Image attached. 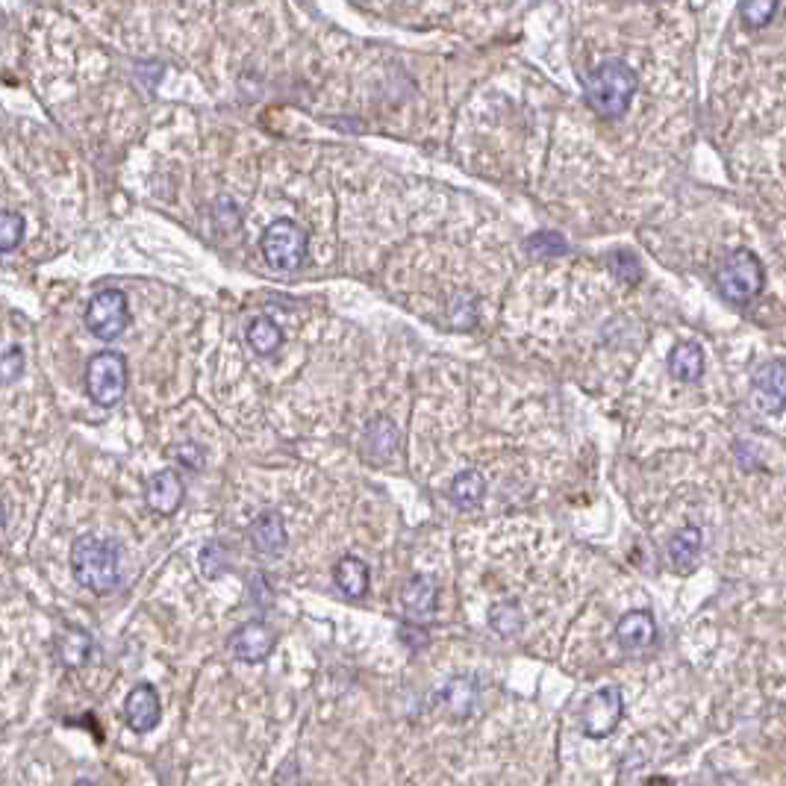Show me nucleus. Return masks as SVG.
Returning <instances> with one entry per match:
<instances>
[{"instance_id": "1", "label": "nucleus", "mask_w": 786, "mask_h": 786, "mask_svg": "<svg viewBox=\"0 0 786 786\" xmlns=\"http://www.w3.org/2000/svg\"><path fill=\"white\" fill-rule=\"evenodd\" d=\"M636 86H639V80H636V71L628 62L607 59L583 80V98L595 115L616 121L630 109Z\"/></svg>"}, {"instance_id": "2", "label": "nucleus", "mask_w": 786, "mask_h": 786, "mask_svg": "<svg viewBox=\"0 0 786 786\" xmlns=\"http://www.w3.org/2000/svg\"><path fill=\"white\" fill-rule=\"evenodd\" d=\"M71 569L83 589L106 595L118 583V545L98 533H83L71 545Z\"/></svg>"}, {"instance_id": "3", "label": "nucleus", "mask_w": 786, "mask_h": 786, "mask_svg": "<svg viewBox=\"0 0 786 786\" xmlns=\"http://www.w3.org/2000/svg\"><path fill=\"white\" fill-rule=\"evenodd\" d=\"M260 251L274 271H298L307 260V230L292 218H277L265 227Z\"/></svg>"}, {"instance_id": "4", "label": "nucleus", "mask_w": 786, "mask_h": 786, "mask_svg": "<svg viewBox=\"0 0 786 786\" xmlns=\"http://www.w3.org/2000/svg\"><path fill=\"white\" fill-rule=\"evenodd\" d=\"M716 283L725 301L748 304L763 289V265L751 251H734L719 265Z\"/></svg>"}, {"instance_id": "5", "label": "nucleus", "mask_w": 786, "mask_h": 786, "mask_svg": "<svg viewBox=\"0 0 786 786\" xmlns=\"http://www.w3.org/2000/svg\"><path fill=\"white\" fill-rule=\"evenodd\" d=\"M86 386L95 404L115 407L127 392V360L118 351H101L89 360Z\"/></svg>"}, {"instance_id": "6", "label": "nucleus", "mask_w": 786, "mask_h": 786, "mask_svg": "<svg viewBox=\"0 0 786 786\" xmlns=\"http://www.w3.org/2000/svg\"><path fill=\"white\" fill-rule=\"evenodd\" d=\"M625 713V698L622 689L616 686H604L598 692H592L583 707H580V728L589 739H604L616 731V725L622 722Z\"/></svg>"}, {"instance_id": "7", "label": "nucleus", "mask_w": 786, "mask_h": 786, "mask_svg": "<svg viewBox=\"0 0 786 786\" xmlns=\"http://www.w3.org/2000/svg\"><path fill=\"white\" fill-rule=\"evenodd\" d=\"M127 324H130V307H127V295L121 289H104L89 301L86 327L98 339H104V342L118 339L127 330Z\"/></svg>"}, {"instance_id": "8", "label": "nucleus", "mask_w": 786, "mask_h": 786, "mask_svg": "<svg viewBox=\"0 0 786 786\" xmlns=\"http://www.w3.org/2000/svg\"><path fill=\"white\" fill-rule=\"evenodd\" d=\"M754 404L763 413H781L786 407V363L772 360L754 374Z\"/></svg>"}, {"instance_id": "9", "label": "nucleus", "mask_w": 786, "mask_h": 786, "mask_svg": "<svg viewBox=\"0 0 786 786\" xmlns=\"http://www.w3.org/2000/svg\"><path fill=\"white\" fill-rule=\"evenodd\" d=\"M274 645H277L274 630L262 625V622H245L230 636V651L242 663H260L274 651Z\"/></svg>"}, {"instance_id": "10", "label": "nucleus", "mask_w": 786, "mask_h": 786, "mask_svg": "<svg viewBox=\"0 0 786 786\" xmlns=\"http://www.w3.org/2000/svg\"><path fill=\"white\" fill-rule=\"evenodd\" d=\"M159 716H162V704H159L157 689L151 683H139L127 695V704H124V719H127L130 731L151 734L159 725Z\"/></svg>"}, {"instance_id": "11", "label": "nucleus", "mask_w": 786, "mask_h": 786, "mask_svg": "<svg viewBox=\"0 0 786 786\" xmlns=\"http://www.w3.org/2000/svg\"><path fill=\"white\" fill-rule=\"evenodd\" d=\"M183 480L180 474L171 472V469H162V472L151 474L148 480V489H145V498H148V507L159 513V516H174L183 504Z\"/></svg>"}, {"instance_id": "12", "label": "nucleus", "mask_w": 786, "mask_h": 786, "mask_svg": "<svg viewBox=\"0 0 786 786\" xmlns=\"http://www.w3.org/2000/svg\"><path fill=\"white\" fill-rule=\"evenodd\" d=\"M616 639L625 651H645L657 639V622L648 610H628L619 625H616Z\"/></svg>"}, {"instance_id": "13", "label": "nucleus", "mask_w": 786, "mask_h": 786, "mask_svg": "<svg viewBox=\"0 0 786 786\" xmlns=\"http://www.w3.org/2000/svg\"><path fill=\"white\" fill-rule=\"evenodd\" d=\"M436 598H439V583L430 575L410 577L401 589V604L407 610V616L413 619H427L436 610Z\"/></svg>"}, {"instance_id": "14", "label": "nucleus", "mask_w": 786, "mask_h": 786, "mask_svg": "<svg viewBox=\"0 0 786 786\" xmlns=\"http://www.w3.org/2000/svg\"><path fill=\"white\" fill-rule=\"evenodd\" d=\"M398 445H401V433L389 419H374L366 427L363 451L371 463H389L398 454Z\"/></svg>"}, {"instance_id": "15", "label": "nucleus", "mask_w": 786, "mask_h": 786, "mask_svg": "<svg viewBox=\"0 0 786 786\" xmlns=\"http://www.w3.org/2000/svg\"><path fill=\"white\" fill-rule=\"evenodd\" d=\"M286 522L277 510H265L251 524V542L260 554H280L286 548Z\"/></svg>"}, {"instance_id": "16", "label": "nucleus", "mask_w": 786, "mask_h": 786, "mask_svg": "<svg viewBox=\"0 0 786 786\" xmlns=\"http://www.w3.org/2000/svg\"><path fill=\"white\" fill-rule=\"evenodd\" d=\"M701 542H704V536L695 524H686L669 539V560L678 572H689L695 566V560L701 554Z\"/></svg>"}, {"instance_id": "17", "label": "nucleus", "mask_w": 786, "mask_h": 786, "mask_svg": "<svg viewBox=\"0 0 786 786\" xmlns=\"http://www.w3.org/2000/svg\"><path fill=\"white\" fill-rule=\"evenodd\" d=\"M669 371L681 383H695L704 374V351L695 342H678L669 354Z\"/></svg>"}, {"instance_id": "18", "label": "nucleus", "mask_w": 786, "mask_h": 786, "mask_svg": "<svg viewBox=\"0 0 786 786\" xmlns=\"http://www.w3.org/2000/svg\"><path fill=\"white\" fill-rule=\"evenodd\" d=\"M333 580H336V586L342 589V595H348V598H363L368 592V566L360 557L348 554V557H342V560L336 563Z\"/></svg>"}, {"instance_id": "19", "label": "nucleus", "mask_w": 786, "mask_h": 786, "mask_svg": "<svg viewBox=\"0 0 786 786\" xmlns=\"http://www.w3.org/2000/svg\"><path fill=\"white\" fill-rule=\"evenodd\" d=\"M483 495H486V480H483V474L477 472V469L460 472L451 480V486H448V498H451L460 510H474V507L483 501Z\"/></svg>"}, {"instance_id": "20", "label": "nucleus", "mask_w": 786, "mask_h": 786, "mask_svg": "<svg viewBox=\"0 0 786 786\" xmlns=\"http://www.w3.org/2000/svg\"><path fill=\"white\" fill-rule=\"evenodd\" d=\"M248 345L254 354L260 357H271L280 345H283V330L271 321V318H254L248 327Z\"/></svg>"}, {"instance_id": "21", "label": "nucleus", "mask_w": 786, "mask_h": 786, "mask_svg": "<svg viewBox=\"0 0 786 786\" xmlns=\"http://www.w3.org/2000/svg\"><path fill=\"white\" fill-rule=\"evenodd\" d=\"M59 654H62V663L65 666H71V669H80L86 660H89V654H92V639H89V633H83V630L71 628L62 639H59Z\"/></svg>"}, {"instance_id": "22", "label": "nucleus", "mask_w": 786, "mask_h": 786, "mask_svg": "<svg viewBox=\"0 0 786 786\" xmlns=\"http://www.w3.org/2000/svg\"><path fill=\"white\" fill-rule=\"evenodd\" d=\"M489 625H492V630H495L498 636H504V639L516 636V633L524 628L522 607H519L516 601L495 604V607L489 610Z\"/></svg>"}, {"instance_id": "23", "label": "nucleus", "mask_w": 786, "mask_h": 786, "mask_svg": "<svg viewBox=\"0 0 786 786\" xmlns=\"http://www.w3.org/2000/svg\"><path fill=\"white\" fill-rule=\"evenodd\" d=\"M775 12H778V0H742V6H739L742 21L754 30L766 27L775 18Z\"/></svg>"}, {"instance_id": "24", "label": "nucleus", "mask_w": 786, "mask_h": 786, "mask_svg": "<svg viewBox=\"0 0 786 786\" xmlns=\"http://www.w3.org/2000/svg\"><path fill=\"white\" fill-rule=\"evenodd\" d=\"M24 239V218L18 212H0V254H9Z\"/></svg>"}, {"instance_id": "25", "label": "nucleus", "mask_w": 786, "mask_h": 786, "mask_svg": "<svg viewBox=\"0 0 786 786\" xmlns=\"http://www.w3.org/2000/svg\"><path fill=\"white\" fill-rule=\"evenodd\" d=\"M171 457H174L180 466L192 469V472H201V469H204V463H207V454H204V448H201V445H195V442H177V445H171Z\"/></svg>"}, {"instance_id": "26", "label": "nucleus", "mask_w": 786, "mask_h": 786, "mask_svg": "<svg viewBox=\"0 0 786 786\" xmlns=\"http://www.w3.org/2000/svg\"><path fill=\"white\" fill-rule=\"evenodd\" d=\"M527 251H533V254H542V257H548V254H563V251H566V242H563L560 236L539 233V236H533V239L527 242Z\"/></svg>"}, {"instance_id": "27", "label": "nucleus", "mask_w": 786, "mask_h": 786, "mask_svg": "<svg viewBox=\"0 0 786 786\" xmlns=\"http://www.w3.org/2000/svg\"><path fill=\"white\" fill-rule=\"evenodd\" d=\"M215 221H218L227 233L236 230L239 221H242V218H239V207H236L230 198H218V201H215Z\"/></svg>"}, {"instance_id": "28", "label": "nucleus", "mask_w": 786, "mask_h": 786, "mask_svg": "<svg viewBox=\"0 0 786 786\" xmlns=\"http://www.w3.org/2000/svg\"><path fill=\"white\" fill-rule=\"evenodd\" d=\"M610 265H613V274L622 277V280H628V283H639V277H642L639 262L633 260L630 254H616V257L610 260Z\"/></svg>"}, {"instance_id": "29", "label": "nucleus", "mask_w": 786, "mask_h": 786, "mask_svg": "<svg viewBox=\"0 0 786 786\" xmlns=\"http://www.w3.org/2000/svg\"><path fill=\"white\" fill-rule=\"evenodd\" d=\"M21 368H24V354L18 348H12L6 357H0V377L3 380H15L21 374Z\"/></svg>"}, {"instance_id": "30", "label": "nucleus", "mask_w": 786, "mask_h": 786, "mask_svg": "<svg viewBox=\"0 0 786 786\" xmlns=\"http://www.w3.org/2000/svg\"><path fill=\"white\" fill-rule=\"evenodd\" d=\"M645 786H675V781H669V778H663V775H654V778L645 781Z\"/></svg>"}, {"instance_id": "31", "label": "nucleus", "mask_w": 786, "mask_h": 786, "mask_svg": "<svg viewBox=\"0 0 786 786\" xmlns=\"http://www.w3.org/2000/svg\"><path fill=\"white\" fill-rule=\"evenodd\" d=\"M3 522H6V513H3V504H0V527H3Z\"/></svg>"}, {"instance_id": "32", "label": "nucleus", "mask_w": 786, "mask_h": 786, "mask_svg": "<svg viewBox=\"0 0 786 786\" xmlns=\"http://www.w3.org/2000/svg\"><path fill=\"white\" fill-rule=\"evenodd\" d=\"M74 786H98V784H92V781H77Z\"/></svg>"}, {"instance_id": "33", "label": "nucleus", "mask_w": 786, "mask_h": 786, "mask_svg": "<svg viewBox=\"0 0 786 786\" xmlns=\"http://www.w3.org/2000/svg\"><path fill=\"white\" fill-rule=\"evenodd\" d=\"M654 3H660V0H654Z\"/></svg>"}]
</instances>
